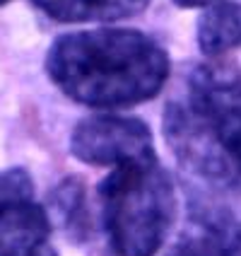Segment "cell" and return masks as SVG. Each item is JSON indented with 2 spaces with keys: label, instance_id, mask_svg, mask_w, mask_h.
I'll return each mask as SVG.
<instances>
[{
  "label": "cell",
  "instance_id": "cell-10",
  "mask_svg": "<svg viewBox=\"0 0 241 256\" xmlns=\"http://www.w3.org/2000/svg\"><path fill=\"white\" fill-rule=\"evenodd\" d=\"M174 2L181 5V8H210L217 0H174Z\"/></svg>",
  "mask_w": 241,
  "mask_h": 256
},
{
  "label": "cell",
  "instance_id": "cell-2",
  "mask_svg": "<svg viewBox=\"0 0 241 256\" xmlns=\"http://www.w3.org/2000/svg\"><path fill=\"white\" fill-rule=\"evenodd\" d=\"M164 136L186 170L241 194V70L200 66L164 109Z\"/></svg>",
  "mask_w": 241,
  "mask_h": 256
},
{
  "label": "cell",
  "instance_id": "cell-11",
  "mask_svg": "<svg viewBox=\"0 0 241 256\" xmlns=\"http://www.w3.org/2000/svg\"><path fill=\"white\" fill-rule=\"evenodd\" d=\"M5 2H7V0H0V5H5Z\"/></svg>",
  "mask_w": 241,
  "mask_h": 256
},
{
  "label": "cell",
  "instance_id": "cell-9",
  "mask_svg": "<svg viewBox=\"0 0 241 256\" xmlns=\"http://www.w3.org/2000/svg\"><path fill=\"white\" fill-rule=\"evenodd\" d=\"M225 244H227L229 256H241V225L225 232Z\"/></svg>",
  "mask_w": 241,
  "mask_h": 256
},
{
  "label": "cell",
  "instance_id": "cell-8",
  "mask_svg": "<svg viewBox=\"0 0 241 256\" xmlns=\"http://www.w3.org/2000/svg\"><path fill=\"white\" fill-rule=\"evenodd\" d=\"M169 256H229L227 244H225V234H215V232H205V234H193L184 242H179L171 249Z\"/></svg>",
  "mask_w": 241,
  "mask_h": 256
},
{
  "label": "cell",
  "instance_id": "cell-4",
  "mask_svg": "<svg viewBox=\"0 0 241 256\" xmlns=\"http://www.w3.org/2000/svg\"><path fill=\"white\" fill-rule=\"evenodd\" d=\"M0 256H58L51 222L24 170L0 172Z\"/></svg>",
  "mask_w": 241,
  "mask_h": 256
},
{
  "label": "cell",
  "instance_id": "cell-7",
  "mask_svg": "<svg viewBox=\"0 0 241 256\" xmlns=\"http://www.w3.org/2000/svg\"><path fill=\"white\" fill-rule=\"evenodd\" d=\"M198 46L208 58H217L241 46V8L232 0H217L198 22Z\"/></svg>",
  "mask_w": 241,
  "mask_h": 256
},
{
  "label": "cell",
  "instance_id": "cell-1",
  "mask_svg": "<svg viewBox=\"0 0 241 256\" xmlns=\"http://www.w3.org/2000/svg\"><path fill=\"white\" fill-rule=\"evenodd\" d=\"M46 72L72 102L116 109L152 100L169 78V56L138 29H89L58 36Z\"/></svg>",
  "mask_w": 241,
  "mask_h": 256
},
{
  "label": "cell",
  "instance_id": "cell-5",
  "mask_svg": "<svg viewBox=\"0 0 241 256\" xmlns=\"http://www.w3.org/2000/svg\"><path fill=\"white\" fill-rule=\"evenodd\" d=\"M70 152L80 162L114 170L157 157L147 124L130 116H92L80 121L72 130Z\"/></svg>",
  "mask_w": 241,
  "mask_h": 256
},
{
  "label": "cell",
  "instance_id": "cell-3",
  "mask_svg": "<svg viewBox=\"0 0 241 256\" xmlns=\"http://www.w3.org/2000/svg\"><path fill=\"white\" fill-rule=\"evenodd\" d=\"M99 206L116 256H155L176 218V191L155 157L116 167L99 184Z\"/></svg>",
  "mask_w": 241,
  "mask_h": 256
},
{
  "label": "cell",
  "instance_id": "cell-6",
  "mask_svg": "<svg viewBox=\"0 0 241 256\" xmlns=\"http://www.w3.org/2000/svg\"><path fill=\"white\" fill-rule=\"evenodd\" d=\"M58 22H114L142 12L150 0H31Z\"/></svg>",
  "mask_w": 241,
  "mask_h": 256
}]
</instances>
